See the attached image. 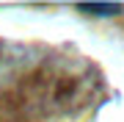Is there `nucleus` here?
Returning a JSON list of instances; mask_svg holds the SVG:
<instances>
[{"label":"nucleus","instance_id":"1","mask_svg":"<svg viewBox=\"0 0 124 122\" xmlns=\"http://www.w3.org/2000/svg\"><path fill=\"white\" fill-rule=\"evenodd\" d=\"M80 11H88V14H99V17H113V14L121 11V6L116 3H77Z\"/></svg>","mask_w":124,"mask_h":122}]
</instances>
